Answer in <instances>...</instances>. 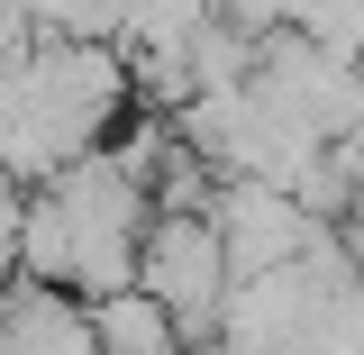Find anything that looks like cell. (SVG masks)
Instances as JSON below:
<instances>
[{"mask_svg":"<svg viewBox=\"0 0 364 355\" xmlns=\"http://www.w3.org/2000/svg\"><path fill=\"white\" fill-rule=\"evenodd\" d=\"M82 346H91V355H191V346H182V328L155 310L136 282H128V292H109V301H82Z\"/></svg>","mask_w":364,"mask_h":355,"instance_id":"obj_3","label":"cell"},{"mask_svg":"<svg viewBox=\"0 0 364 355\" xmlns=\"http://www.w3.org/2000/svg\"><path fill=\"white\" fill-rule=\"evenodd\" d=\"M210 228H219L228 246V273L246 282V273H282L310 255L318 228L291 210V191H273V182H219V201H210Z\"/></svg>","mask_w":364,"mask_h":355,"instance_id":"obj_2","label":"cell"},{"mask_svg":"<svg viewBox=\"0 0 364 355\" xmlns=\"http://www.w3.org/2000/svg\"><path fill=\"white\" fill-rule=\"evenodd\" d=\"M228 282H237V273H228V246H219L210 219H146V237H136V292L182 328L191 355L219 337Z\"/></svg>","mask_w":364,"mask_h":355,"instance_id":"obj_1","label":"cell"}]
</instances>
